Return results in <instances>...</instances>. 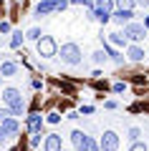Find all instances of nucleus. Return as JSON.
<instances>
[{
	"mask_svg": "<svg viewBox=\"0 0 149 151\" xmlns=\"http://www.w3.org/2000/svg\"><path fill=\"white\" fill-rule=\"evenodd\" d=\"M28 129H31V134H38V131L43 129V116L31 113V116H28Z\"/></svg>",
	"mask_w": 149,
	"mask_h": 151,
	"instance_id": "9d476101",
	"label": "nucleus"
},
{
	"mask_svg": "<svg viewBox=\"0 0 149 151\" xmlns=\"http://www.w3.org/2000/svg\"><path fill=\"white\" fill-rule=\"evenodd\" d=\"M104 53H109V55H111V60H114V63H124V58H121V55H119L116 50L111 48V43H104Z\"/></svg>",
	"mask_w": 149,
	"mask_h": 151,
	"instance_id": "dca6fc26",
	"label": "nucleus"
},
{
	"mask_svg": "<svg viewBox=\"0 0 149 151\" xmlns=\"http://www.w3.org/2000/svg\"><path fill=\"white\" fill-rule=\"evenodd\" d=\"M99 146H101V151H116L119 149V136L114 134V131H104Z\"/></svg>",
	"mask_w": 149,
	"mask_h": 151,
	"instance_id": "39448f33",
	"label": "nucleus"
},
{
	"mask_svg": "<svg viewBox=\"0 0 149 151\" xmlns=\"http://www.w3.org/2000/svg\"><path fill=\"white\" fill-rule=\"evenodd\" d=\"M144 28H149V18H144Z\"/></svg>",
	"mask_w": 149,
	"mask_h": 151,
	"instance_id": "c756f323",
	"label": "nucleus"
},
{
	"mask_svg": "<svg viewBox=\"0 0 149 151\" xmlns=\"http://www.w3.org/2000/svg\"><path fill=\"white\" fill-rule=\"evenodd\" d=\"M25 38H31V40H41V30H38V28H31V30L25 33Z\"/></svg>",
	"mask_w": 149,
	"mask_h": 151,
	"instance_id": "aec40b11",
	"label": "nucleus"
},
{
	"mask_svg": "<svg viewBox=\"0 0 149 151\" xmlns=\"http://www.w3.org/2000/svg\"><path fill=\"white\" fill-rule=\"evenodd\" d=\"M111 8H114V0H96L94 18L99 23H109V20H111Z\"/></svg>",
	"mask_w": 149,
	"mask_h": 151,
	"instance_id": "7ed1b4c3",
	"label": "nucleus"
},
{
	"mask_svg": "<svg viewBox=\"0 0 149 151\" xmlns=\"http://www.w3.org/2000/svg\"><path fill=\"white\" fill-rule=\"evenodd\" d=\"M61 58L68 65H78L81 63V48L76 43H63L61 45Z\"/></svg>",
	"mask_w": 149,
	"mask_h": 151,
	"instance_id": "f03ea898",
	"label": "nucleus"
},
{
	"mask_svg": "<svg viewBox=\"0 0 149 151\" xmlns=\"http://www.w3.org/2000/svg\"><path fill=\"white\" fill-rule=\"evenodd\" d=\"M48 124H58V121H61V116H58V113H48Z\"/></svg>",
	"mask_w": 149,
	"mask_h": 151,
	"instance_id": "393cba45",
	"label": "nucleus"
},
{
	"mask_svg": "<svg viewBox=\"0 0 149 151\" xmlns=\"http://www.w3.org/2000/svg\"><path fill=\"white\" fill-rule=\"evenodd\" d=\"M124 91V83H114V93H121Z\"/></svg>",
	"mask_w": 149,
	"mask_h": 151,
	"instance_id": "bb28decb",
	"label": "nucleus"
},
{
	"mask_svg": "<svg viewBox=\"0 0 149 151\" xmlns=\"http://www.w3.org/2000/svg\"><path fill=\"white\" fill-rule=\"evenodd\" d=\"M124 35L137 43V40L144 38V25H142V23H126V25H124Z\"/></svg>",
	"mask_w": 149,
	"mask_h": 151,
	"instance_id": "423d86ee",
	"label": "nucleus"
},
{
	"mask_svg": "<svg viewBox=\"0 0 149 151\" xmlns=\"http://www.w3.org/2000/svg\"><path fill=\"white\" fill-rule=\"evenodd\" d=\"M43 151H61V136L58 134H48L46 144H43Z\"/></svg>",
	"mask_w": 149,
	"mask_h": 151,
	"instance_id": "0eeeda50",
	"label": "nucleus"
},
{
	"mask_svg": "<svg viewBox=\"0 0 149 151\" xmlns=\"http://www.w3.org/2000/svg\"><path fill=\"white\" fill-rule=\"evenodd\" d=\"M139 136H142V131H139V129H129V141H132V144H134V141H139Z\"/></svg>",
	"mask_w": 149,
	"mask_h": 151,
	"instance_id": "4be33fe9",
	"label": "nucleus"
},
{
	"mask_svg": "<svg viewBox=\"0 0 149 151\" xmlns=\"http://www.w3.org/2000/svg\"><path fill=\"white\" fill-rule=\"evenodd\" d=\"M71 3H73V5H91L89 0H71Z\"/></svg>",
	"mask_w": 149,
	"mask_h": 151,
	"instance_id": "cd10ccee",
	"label": "nucleus"
},
{
	"mask_svg": "<svg viewBox=\"0 0 149 151\" xmlns=\"http://www.w3.org/2000/svg\"><path fill=\"white\" fill-rule=\"evenodd\" d=\"M0 126H3V131H5L8 136H10V134H18V121H15V119H5V121H0Z\"/></svg>",
	"mask_w": 149,
	"mask_h": 151,
	"instance_id": "f8f14e48",
	"label": "nucleus"
},
{
	"mask_svg": "<svg viewBox=\"0 0 149 151\" xmlns=\"http://www.w3.org/2000/svg\"><path fill=\"white\" fill-rule=\"evenodd\" d=\"M38 144H41V136H38V134H33V139H31V146H38Z\"/></svg>",
	"mask_w": 149,
	"mask_h": 151,
	"instance_id": "a878e982",
	"label": "nucleus"
},
{
	"mask_svg": "<svg viewBox=\"0 0 149 151\" xmlns=\"http://www.w3.org/2000/svg\"><path fill=\"white\" fill-rule=\"evenodd\" d=\"M104 60H106V55H104V50H96V53H94V63H96V65H101Z\"/></svg>",
	"mask_w": 149,
	"mask_h": 151,
	"instance_id": "412c9836",
	"label": "nucleus"
},
{
	"mask_svg": "<svg viewBox=\"0 0 149 151\" xmlns=\"http://www.w3.org/2000/svg\"><path fill=\"white\" fill-rule=\"evenodd\" d=\"M10 116H13V111H10V108H0V121L10 119Z\"/></svg>",
	"mask_w": 149,
	"mask_h": 151,
	"instance_id": "b1692460",
	"label": "nucleus"
},
{
	"mask_svg": "<svg viewBox=\"0 0 149 151\" xmlns=\"http://www.w3.org/2000/svg\"><path fill=\"white\" fill-rule=\"evenodd\" d=\"M78 151H101V146H99L89 134H86V139H84V144L78 146Z\"/></svg>",
	"mask_w": 149,
	"mask_h": 151,
	"instance_id": "9b49d317",
	"label": "nucleus"
},
{
	"mask_svg": "<svg viewBox=\"0 0 149 151\" xmlns=\"http://www.w3.org/2000/svg\"><path fill=\"white\" fill-rule=\"evenodd\" d=\"M126 40H129V38L126 35H124V33H109V43H111V45H126Z\"/></svg>",
	"mask_w": 149,
	"mask_h": 151,
	"instance_id": "ddd939ff",
	"label": "nucleus"
},
{
	"mask_svg": "<svg viewBox=\"0 0 149 151\" xmlns=\"http://www.w3.org/2000/svg\"><path fill=\"white\" fill-rule=\"evenodd\" d=\"M56 3H58V0H41V3L36 5V13L38 15H48V13L56 10Z\"/></svg>",
	"mask_w": 149,
	"mask_h": 151,
	"instance_id": "6e6552de",
	"label": "nucleus"
},
{
	"mask_svg": "<svg viewBox=\"0 0 149 151\" xmlns=\"http://www.w3.org/2000/svg\"><path fill=\"white\" fill-rule=\"evenodd\" d=\"M3 101L8 103V108L13 111V116H20L23 113V96L18 88H5L3 91Z\"/></svg>",
	"mask_w": 149,
	"mask_h": 151,
	"instance_id": "f257e3e1",
	"label": "nucleus"
},
{
	"mask_svg": "<svg viewBox=\"0 0 149 151\" xmlns=\"http://www.w3.org/2000/svg\"><path fill=\"white\" fill-rule=\"evenodd\" d=\"M132 18H134V13H132V10H121V8H119L116 13H111V20L121 23V25H126V23H132Z\"/></svg>",
	"mask_w": 149,
	"mask_h": 151,
	"instance_id": "1a4fd4ad",
	"label": "nucleus"
},
{
	"mask_svg": "<svg viewBox=\"0 0 149 151\" xmlns=\"http://www.w3.org/2000/svg\"><path fill=\"white\" fill-rule=\"evenodd\" d=\"M116 3V8H121V10H132L134 5H137V0H114Z\"/></svg>",
	"mask_w": 149,
	"mask_h": 151,
	"instance_id": "a211bd4d",
	"label": "nucleus"
},
{
	"mask_svg": "<svg viewBox=\"0 0 149 151\" xmlns=\"http://www.w3.org/2000/svg\"><path fill=\"white\" fill-rule=\"evenodd\" d=\"M0 73H3V76H15V73H18V63H13V60H5V63L0 65Z\"/></svg>",
	"mask_w": 149,
	"mask_h": 151,
	"instance_id": "4468645a",
	"label": "nucleus"
},
{
	"mask_svg": "<svg viewBox=\"0 0 149 151\" xmlns=\"http://www.w3.org/2000/svg\"><path fill=\"white\" fill-rule=\"evenodd\" d=\"M36 43H38V53H41L43 58H53L56 50H58L56 48V40L51 35H41V40H36Z\"/></svg>",
	"mask_w": 149,
	"mask_h": 151,
	"instance_id": "20e7f679",
	"label": "nucleus"
},
{
	"mask_svg": "<svg viewBox=\"0 0 149 151\" xmlns=\"http://www.w3.org/2000/svg\"><path fill=\"white\" fill-rule=\"evenodd\" d=\"M129 151H147V144H142V141H134Z\"/></svg>",
	"mask_w": 149,
	"mask_h": 151,
	"instance_id": "5701e85b",
	"label": "nucleus"
},
{
	"mask_svg": "<svg viewBox=\"0 0 149 151\" xmlns=\"http://www.w3.org/2000/svg\"><path fill=\"white\" fill-rule=\"evenodd\" d=\"M20 43H23V33H13V38H10V48H20Z\"/></svg>",
	"mask_w": 149,
	"mask_h": 151,
	"instance_id": "6ab92c4d",
	"label": "nucleus"
},
{
	"mask_svg": "<svg viewBox=\"0 0 149 151\" xmlns=\"http://www.w3.org/2000/svg\"><path fill=\"white\" fill-rule=\"evenodd\" d=\"M84 139H86V134H84V131H73V134H71V141H73V146H76V149H78V146L84 144Z\"/></svg>",
	"mask_w": 149,
	"mask_h": 151,
	"instance_id": "f3484780",
	"label": "nucleus"
},
{
	"mask_svg": "<svg viewBox=\"0 0 149 151\" xmlns=\"http://www.w3.org/2000/svg\"><path fill=\"white\" fill-rule=\"evenodd\" d=\"M144 50L139 48V45H132V48H129V60H134V63H139V60H144Z\"/></svg>",
	"mask_w": 149,
	"mask_h": 151,
	"instance_id": "2eb2a0df",
	"label": "nucleus"
},
{
	"mask_svg": "<svg viewBox=\"0 0 149 151\" xmlns=\"http://www.w3.org/2000/svg\"><path fill=\"white\" fill-rule=\"evenodd\" d=\"M5 136H8V134L3 131V126H0V146H3V141H5Z\"/></svg>",
	"mask_w": 149,
	"mask_h": 151,
	"instance_id": "c85d7f7f",
	"label": "nucleus"
}]
</instances>
